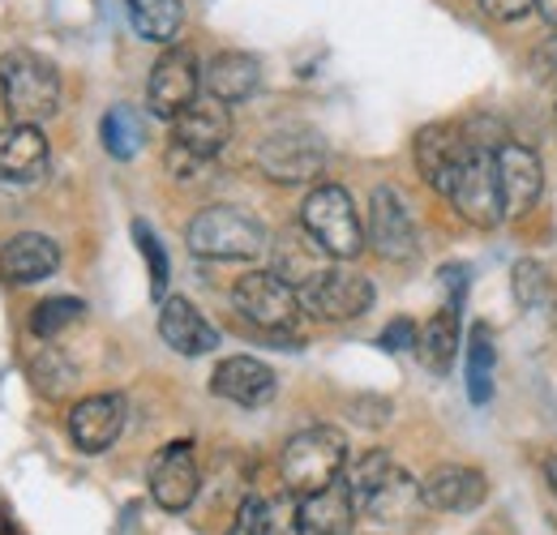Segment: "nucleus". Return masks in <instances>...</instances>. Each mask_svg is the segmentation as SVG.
Listing matches in <instances>:
<instances>
[{
    "label": "nucleus",
    "instance_id": "nucleus-1",
    "mask_svg": "<svg viewBox=\"0 0 557 535\" xmlns=\"http://www.w3.org/2000/svg\"><path fill=\"white\" fill-rule=\"evenodd\" d=\"M189 253L207 262H253L271 249V232L240 206H207L185 227Z\"/></svg>",
    "mask_w": 557,
    "mask_h": 535
},
{
    "label": "nucleus",
    "instance_id": "nucleus-2",
    "mask_svg": "<svg viewBox=\"0 0 557 535\" xmlns=\"http://www.w3.org/2000/svg\"><path fill=\"white\" fill-rule=\"evenodd\" d=\"M0 103L9 125H44L61 108V73L52 61L17 48L0 57Z\"/></svg>",
    "mask_w": 557,
    "mask_h": 535
},
{
    "label": "nucleus",
    "instance_id": "nucleus-3",
    "mask_svg": "<svg viewBox=\"0 0 557 535\" xmlns=\"http://www.w3.org/2000/svg\"><path fill=\"white\" fill-rule=\"evenodd\" d=\"M348 468V437L331 424H313V428H300L287 446H283V459H278V471H283V488L305 497L331 480H339Z\"/></svg>",
    "mask_w": 557,
    "mask_h": 535
},
{
    "label": "nucleus",
    "instance_id": "nucleus-4",
    "mask_svg": "<svg viewBox=\"0 0 557 535\" xmlns=\"http://www.w3.org/2000/svg\"><path fill=\"white\" fill-rule=\"evenodd\" d=\"M232 137V116L227 103L219 99H194L176 121H172V141H168V167L172 176H198L210 159L227 146Z\"/></svg>",
    "mask_w": 557,
    "mask_h": 535
},
{
    "label": "nucleus",
    "instance_id": "nucleus-5",
    "mask_svg": "<svg viewBox=\"0 0 557 535\" xmlns=\"http://www.w3.org/2000/svg\"><path fill=\"white\" fill-rule=\"evenodd\" d=\"M300 227L318 240V249L331 262H351L364 249V223L356 214V201L339 185H318L300 206Z\"/></svg>",
    "mask_w": 557,
    "mask_h": 535
},
{
    "label": "nucleus",
    "instance_id": "nucleus-6",
    "mask_svg": "<svg viewBox=\"0 0 557 535\" xmlns=\"http://www.w3.org/2000/svg\"><path fill=\"white\" fill-rule=\"evenodd\" d=\"M348 488L356 497V510L377 519H404V510L420 501V484L399 468L386 450H369L348 468Z\"/></svg>",
    "mask_w": 557,
    "mask_h": 535
},
{
    "label": "nucleus",
    "instance_id": "nucleus-7",
    "mask_svg": "<svg viewBox=\"0 0 557 535\" xmlns=\"http://www.w3.org/2000/svg\"><path fill=\"white\" fill-rule=\"evenodd\" d=\"M232 304L236 313L267 331V335H292L300 326V291L278 278L275 270H253V274H240V283L232 287Z\"/></svg>",
    "mask_w": 557,
    "mask_h": 535
},
{
    "label": "nucleus",
    "instance_id": "nucleus-8",
    "mask_svg": "<svg viewBox=\"0 0 557 535\" xmlns=\"http://www.w3.org/2000/svg\"><path fill=\"white\" fill-rule=\"evenodd\" d=\"M258 167L275 185H309L326 172V141L300 125L275 129L258 141Z\"/></svg>",
    "mask_w": 557,
    "mask_h": 535
},
{
    "label": "nucleus",
    "instance_id": "nucleus-9",
    "mask_svg": "<svg viewBox=\"0 0 557 535\" xmlns=\"http://www.w3.org/2000/svg\"><path fill=\"white\" fill-rule=\"evenodd\" d=\"M373 296L377 291L364 274L348 266H326L300 287V309L322 322H356L373 309Z\"/></svg>",
    "mask_w": 557,
    "mask_h": 535
},
{
    "label": "nucleus",
    "instance_id": "nucleus-10",
    "mask_svg": "<svg viewBox=\"0 0 557 535\" xmlns=\"http://www.w3.org/2000/svg\"><path fill=\"white\" fill-rule=\"evenodd\" d=\"M476 146H485V137H476L468 125H459V121L424 125V129L417 134V146H412V154H417V172L424 176L429 189H437V194L446 198V189L455 185L459 167L472 159Z\"/></svg>",
    "mask_w": 557,
    "mask_h": 535
},
{
    "label": "nucleus",
    "instance_id": "nucleus-11",
    "mask_svg": "<svg viewBox=\"0 0 557 535\" xmlns=\"http://www.w3.org/2000/svg\"><path fill=\"white\" fill-rule=\"evenodd\" d=\"M493 150L497 146H476L472 159L459 167L455 185L446 189L450 206L472 223V227H497L506 219L502 210V189H497V167H493Z\"/></svg>",
    "mask_w": 557,
    "mask_h": 535
},
{
    "label": "nucleus",
    "instance_id": "nucleus-12",
    "mask_svg": "<svg viewBox=\"0 0 557 535\" xmlns=\"http://www.w3.org/2000/svg\"><path fill=\"white\" fill-rule=\"evenodd\" d=\"M364 236H369L377 258H386V262H417L420 232L399 189H391V185L373 189V198H369V232Z\"/></svg>",
    "mask_w": 557,
    "mask_h": 535
},
{
    "label": "nucleus",
    "instance_id": "nucleus-13",
    "mask_svg": "<svg viewBox=\"0 0 557 535\" xmlns=\"http://www.w3.org/2000/svg\"><path fill=\"white\" fill-rule=\"evenodd\" d=\"M198 90H202V65H198V57H194L189 48L172 43V48L154 61V69H150L146 103H150L154 116L176 121V116L198 99Z\"/></svg>",
    "mask_w": 557,
    "mask_h": 535
},
{
    "label": "nucleus",
    "instance_id": "nucleus-14",
    "mask_svg": "<svg viewBox=\"0 0 557 535\" xmlns=\"http://www.w3.org/2000/svg\"><path fill=\"white\" fill-rule=\"evenodd\" d=\"M493 167H497V189H502L506 219H523L528 210H536V201L545 194V167H541L536 150H528L519 141H502L493 150Z\"/></svg>",
    "mask_w": 557,
    "mask_h": 535
},
{
    "label": "nucleus",
    "instance_id": "nucleus-15",
    "mask_svg": "<svg viewBox=\"0 0 557 535\" xmlns=\"http://www.w3.org/2000/svg\"><path fill=\"white\" fill-rule=\"evenodd\" d=\"M202 488V468H198V455H194V441H172L154 455L150 463V497L159 510L168 514H181L194 506Z\"/></svg>",
    "mask_w": 557,
    "mask_h": 535
},
{
    "label": "nucleus",
    "instance_id": "nucleus-16",
    "mask_svg": "<svg viewBox=\"0 0 557 535\" xmlns=\"http://www.w3.org/2000/svg\"><path fill=\"white\" fill-rule=\"evenodd\" d=\"M485 471L463 468V463H442L420 480V501L429 510H442V514H472L476 506H485Z\"/></svg>",
    "mask_w": 557,
    "mask_h": 535
},
{
    "label": "nucleus",
    "instance_id": "nucleus-17",
    "mask_svg": "<svg viewBox=\"0 0 557 535\" xmlns=\"http://www.w3.org/2000/svg\"><path fill=\"white\" fill-rule=\"evenodd\" d=\"M210 390L219 399L236 402V407H267L275 399L278 390V377L271 364H262L258 356H227L219 360V369L210 373Z\"/></svg>",
    "mask_w": 557,
    "mask_h": 535
},
{
    "label": "nucleus",
    "instance_id": "nucleus-18",
    "mask_svg": "<svg viewBox=\"0 0 557 535\" xmlns=\"http://www.w3.org/2000/svg\"><path fill=\"white\" fill-rule=\"evenodd\" d=\"M125 399L121 395H90V399L73 402L70 411V437L82 455H103L108 446H116V437L125 433Z\"/></svg>",
    "mask_w": 557,
    "mask_h": 535
},
{
    "label": "nucleus",
    "instance_id": "nucleus-19",
    "mask_svg": "<svg viewBox=\"0 0 557 535\" xmlns=\"http://www.w3.org/2000/svg\"><path fill=\"white\" fill-rule=\"evenodd\" d=\"M159 335L176 356H210L219 347V331L185 296H163L159 300Z\"/></svg>",
    "mask_w": 557,
    "mask_h": 535
},
{
    "label": "nucleus",
    "instance_id": "nucleus-20",
    "mask_svg": "<svg viewBox=\"0 0 557 535\" xmlns=\"http://www.w3.org/2000/svg\"><path fill=\"white\" fill-rule=\"evenodd\" d=\"M52 163L48 137L39 125H9L0 129V185H35Z\"/></svg>",
    "mask_w": 557,
    "mask_h": 535
},
{
    "label": "nucleus",
    "instance_id": "nucleus-21",
    "mask_svg": "<svg viewBox=\"0 0 557 535\" xmlns=\"http://www.w3.org/2000/svg\"><path fill=\"white\" fill-rule=\"evenodd\" d=\"M61 270V249L52 236L44 232H22V236H9L4 249H0V274L17 287L26 283H44Z\"/></svg>",
    "mask_w": 557,
    "mask_h": 535
},
{
    "label": "nucleus",
    "instance_id": "nucleus-22",
    "mask_svg": "<svg viewBox=\"0 0 557 535\" xmlns=\"http://www.w3.org/2000/svg\"><path fill=\"white\" fill-rule=\"evenodd\" d=\"M227 535H305L300 523V497L278 493V497H245L236 510V523Z\"/></svg>",
    "mask_w": 557,
    "mask_h": 535
},
{
    "label": "nucleus",
    "instance_id": "nucleus-23",
    "mask_svg": "<svg viewBox=\"0 0 557 535\" xmlns=\"http://www.w3.org/2000/svg\"><path fill=\"white\" fill-rule=\"evenodd\" d=\"M300 523L313 535H348L356 523V497H351L348 480H331L313 493L300 497Z\"/></svg>",
    "mask_w": 557,
    "mask_h": 535
},
{
    "label": "nucleus",
    "instance_id": "nucleus-24",
    "mask_svg": "<svg viewBox=\"0 0 557 535\" xmlns=\"http://www.w3.org/2000/svg\"><path fill=\"white\" fill-rule=\"evenodd\" d=\"M202 86H207L210 99H219V103H245L258 86H262V65H258V57H249V52H219L207 69H202Z\"/></svg>",
    "mask_w": 557,
    "mask_h": 535
},
{
    "label": "nucleus",
    "instance_id": "nucleus-25",
    "mask_svg": "<svg viewBox=\"0 0 557 535\" xmlns=\"http://www.w3.org/2000/svg\"><path fill=\"white\" fill-rule=\"evenodd\" d=\"M459 322H463V309L446 304V309H437V313L424 322V331L417 335V356L424 360V369L437 373V377H446L450 364H455V356H459V343H463Z\"/></svg>",
    "mask_w": 557,
    "mask_h": 535
},
{
    "label": "nucleus",
    "instance_id": "nucleus-26",
    "mask_svg": "<svg viewBox=\"0 0 557 535\" xmlns=\"http://www.w3.org/2000/svg\"><path fill=\"white\" fill-rule=\"evenodd\" d=\"M326 253L318 249V240L305 232V227H292V232H283L275 240V274L278 278H287L296 291L318 274V270H326Z\"/></svg>",
    "mask_w": 557,
    "mask_h": 535
},
{
    "label": "nucleus",
    "instance_id": "nucleus-27",
    "mask_svg": "<svg viewBox=\"0 0 557 535\" xmlns=\"http://www.w3.org/2000/svg\"><path fill=\"white\" fill-rule=\"evenodd\" d=\"M129 22L146 43L172 48L185 26V4L181 0H129Z\"/></svg>",
    "mask_w": 557,
    "mask_h": 535
},
{
    "label": "nucleus",
    "instance_id": "nucleus-28",
    "mask_svg": "<svg viewBox=\"0 0 557 535\" xmlns=\"http://www.w3.org/2000/svg\"><path fill=\"white\" fill-rule=\"evenodd\" d=\"M99 137H103V150H108L112 159L129 163V159L141 150V141H146V129H141V116L134 112V108L116 103V108H108V112H103Z\"/></svg>",
    "mask_w": 557,
    "mask_h": 535
},
{
    "label": "nucleus",
    "instance_id": "nucleus-29",
    "mask_svg": "<svg viewBox=\"0 0 557 535\" xmlns=\"http://www.w3.org/2000/svg\"><path fill=\"white\" fill-rule=\"evenodd\" d=\"M493 369H497V347L488 338V326H472L468 338V399L485 407L493 399Z\"/></svg>",
    "mask_w": 557,
    "mask_h": 535
},
{
    "label": "nucleus",
    "instance_id": "nucleus-30",
    "mask_svg": "<svg viewBox=\"0 0 557 535\" xmlns=\"http://www.w3.org/2000/svg\"><path fill=\"white\" fill-rule=\"evenodd\" d=\"M82 313H86V304H82L77 296H52V300L35 304V313H30V335L57 338L61 331H70Z\"/></svg>",
    "mask_w": 557,
    "mask_h": 535
},
{
    "label": "nucleus",
    "instance_id": "nucleus-31",
    "mask_svg": "<svg viewBox=\"0 0 557 535\" xmlns=\"http://www.w3.org/2000/svg\"><path fill=\"white\" fill-rule=\"evenodd\" d=\"M134 240H138V253L146 258V270H150V296H154V300H163L168 278H172L168 249H163V240L154 236V227H150L146 219H134Z\"/></svg>",
    "mask_w": 557,
    "mask_h": 535
},
{
    "label": "nucleus",
    "instance_id": "nucleus-32",
    "mask_svg": "<svg viewBox=\"0 0 557 535\" xmlns=\"http://www.w3.org/2000/svg\"><path fill=\"white\" fill-rule=\"evenodd\" d=\"M510 291H515L519 309H541L545 296H549V270L541 266L536 258H519L515 270H510Z\"/></svg>",
    "mask_w": 557,
    "mask_h": 535
},
{
    "label": "nucleus",
    "instance_id": "nucleus-33",
    "mask_svg": "<svg viewBox=\"0 0 557 535\" xmlns=\"http://www.w3.org/2000/svg\"><path fill=\"white\" fill-rule=\"evenodd\" d=\"M30 373H35V382H39V390H48V395H61L65 386H70L73 369L57 356V351H48V356H39L35 364H30Z\"/></svg>",
    "mask_w": 557,
    "mask_h": 535
},
{
    "label": "nucleus",
    "instance_id": "nucleus-34",
    "mask_svg": "<svg viewBox=\"0 0 557 535\" xmlns=\"http://www.w3.org/2000/svg\"><path fill=\"white\" fill-rule=\"evenodd\" d=\"M417 335L420 331H417V322H412V318H395V322L382 331L377 343H382L386 351H412V347H417Z\"/></svg>",
    "mask_w": 557,
    "mask_h": 535
},
{
    "label": "nucleus",
    "instance_id": "nucleus-35",
    "mask_svg": "<svg viewBox=\"0 0 557 535\" xmlns=\"http://www.w3.org/2000/svg\"><path fill=\"white\" fill-rule=\"evenodd\" d=\"M481 9L493 22H519V17H528L536 9V0H481Z\"/></svg>",
    "mask_w": 557,
    "mask_h": 535
},
{
    "label": "nucleus",
    "instance_id": "nucleus-36",
    "mask_svg": "<svg viewBox=\"0 0 557 535\" xmlns=\"http://www.w3.org/2000/svg\"><path fill=\"white\" fill-rule=\"evenodd\" d=\"M442 283L450 287V304H455V309H463V296H468V283H472V270H468V266H459V262H455V266H446V270H442Z\"/></svg>",
    "mask_w": 557,
    "mask_h": 535
},
{
    "label": "nucleus",
    "instance_id": "nucleus-37",
    "mask_svg": "<svg viewBox=\"0 0 557 535\" xmlns=\"http://www.w3.org/2000/svg\"><path fill=\"white\" fill-rule=\"evenodd\" d=\"M536 9H541V17H545L549 26H557V0H536Z\"/></svg>",
    "mask_w": 557,
    "mask_h": 535
},
{
    "label": "nucleus",
    "instance_id": "nucleus-38",
    "mask_svg": "<svg viewBox=\"0 0 557 535\" xmlns=\"http://www.w3.org/2000/svg\"><path fill=\"white\" fill-rule=\"evenodd\" d=\"M545 480H549V488H554V497H557V455L545 459Z\"/></svg>",
    "mask_w": 557,
    "mask_h": 535
},
{
    "label": "nucleus",
    "instance_id": "nucleus-39",
    "mask_svg": "<svg viewBox=\"0 0 557 535\" xmlns=\"http://www.w3.org/2000/svg\"><path fill=\"white\" fill-rule=\"evenodd\" d=\"M554 129H557V108H554Z\"/></svg>",
    "mask_w": 557,
    "mask_h": 535
}]
</instances>
